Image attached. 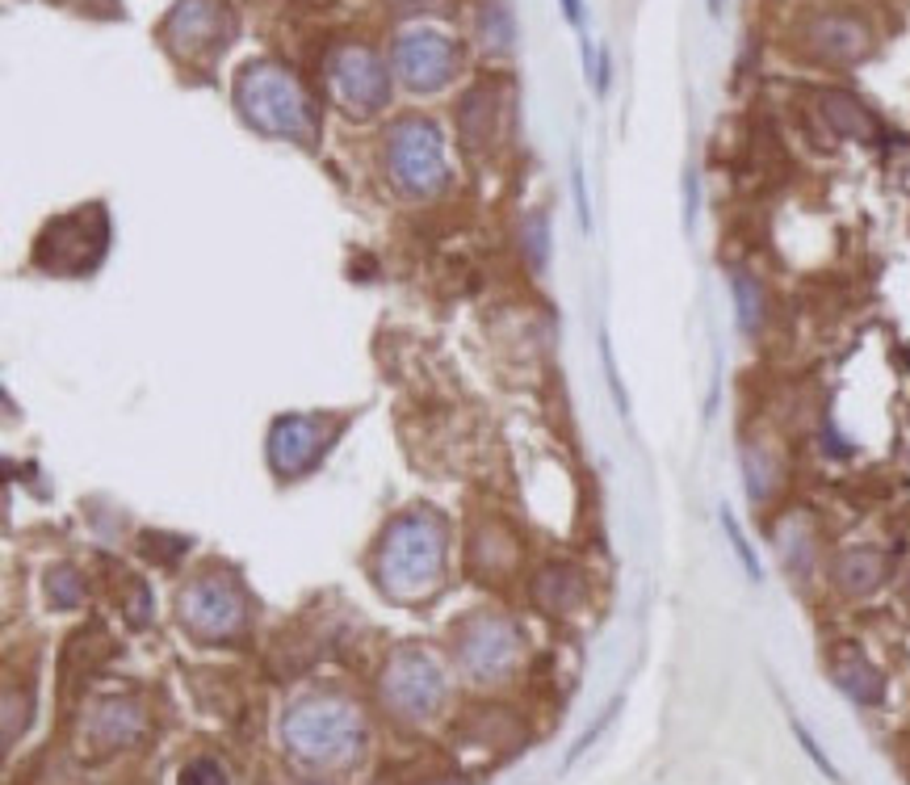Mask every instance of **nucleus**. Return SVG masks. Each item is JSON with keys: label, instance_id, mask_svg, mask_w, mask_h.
<instances>
[{"label": "nucleus", "instance_id": "35", "mask_svg": "<svg viewBox=\"0 0 910 785\" xmlns=\"http://www.w3.org/2000/svg\"><path fill=\"white\" fill-rule=\"evenodd\" d=\"M705 9H709V18L718 22V18L726 13V0H705Z\"/></svg>", "mask_w": 910, "mask_h": 785}, {"label": "nucleus", "instance_id": "16", "mask_svg": "<svg viewBox=\"0 0 910 785\" xmlns=\"http://www.w3.org/2000/svg\"><path fill=\"white\" fill-rule=\"evenodd\" d=\"M831 588L847 601H864V596L881 593L889 580V554L877 547H843L831 568H827Z\"/></svg>", "mask_w": 910, "mask_h": 785}, {"label": "nucleus", "instance_id": "27", "mask_svg": "<svg viewBox=\"0 0 910 785\" xmlns=\"http://www.w3.org/2000/svg\"><path fill=\"white\" fill-rule=\"evenodd\" d=\"M600 366H605V379H608V395H613V404H617V412L630 420V395H626V382H621V374H617V357H613V340H608L605 328H600Z\"/></svg>", "mask_w": 910, "mask_h": 785}, {"label": "nucleus", "instance_id": "17", "mask_svg": "<svg viewBox=\"0 0 910 785\" xmlns=\"http://www.w3.org/2000/svg\"><path fill=\"white\" fill-rule=\"evenodd\" d=\"M739 467H743V487L755 508H764L776 500L780 483H785V458L768 446V437H743L739 441Z\"/></svg>", "mask_w": 910, "mask_h": 785}, {"label": "nucleus", "instance_id": "34", "mask_svg": "<svg viewBox=\"0 0 910 785\" xmlns=\"http://www.w3.org/2000/svg\"><path fill=\"white\" fill-rule=\"evenodd\" d=\"M562 13H566V22L580 30L584 25V0H562Z\"/></svg>", "mask_w": 910, "mask_h": 785}, {"label": "nucleus", "instance_id": "13", "mask_svg": "<svg viewBox=\"0 0 910 785\" xmlns=\"http://www.w3.org/2000/svg\"><path fill=\"white\" fill-rule=\"evenodd\" d=\"M227 34H232V13L223 0H177L160 22L164 47L189 64L211 59L227 43Z\"/></svg>", "mask_w": 910, "mask_h": 785}, {"label": "nucleus", "instance_id": "28", "mask_svg": "<svg viewBox=\"0 0 910 785\" xmlns=\"http://www.w3.org/2000/svg\"><path fill=\"white\" fill-rule=\"evenodd\" d=\"M789 727H794V739H797V743H801V752H806V756L814 761V769H818V773H822V777H831V782H843V777H840V769H835V764L827 761V752L818 748V739L810 736V727H806V722H801L797 714H789Z\"/></svg>", "mask_w": 910, "mask_h": 785}, {"label": "nucleus", "instance_id": "19", "mask_svg": "<svg viewBox=\"0 0 910 785\" xmlns=\"http://www.w3.org/2000/svg\"><path fill=\"white\" fill-rule=\"evenodd\" d=\"M776 550H780V568L794 584H810L814 571L822 568V550H818V534L806 517H789L776 529Z\"/></svg>", "mask_w": 910, "mask_h": 785}, {"label": "nucleus", "instance_id": "32", "mask_svg": "<svg viewBox=\"0 0 910 785\" xmlns=\"http://www.w3.org/2000/svg\"><path fill=\"white\" fill-rule=\"evenodd\" d=\"M697 202H700L697 168H684V232H693V227H697Z\"/></svg>", "mask_w": 910, "mask_h": 785}, {"label": "nucleus", "instance_id": "10", "mask_svg": "<svg viewBox=\"0 0 910 785\" xmlns=\"http://www.w3.org/2000/svg\"><path fill=\"white\" fill-rule=\"evenodd\" d=\"M797 43H801L806 59L827 64V68H856L877 47L873 25L852 9H818V13H810L797 30Z\"/></svg>", "mask_w": 910, "mask_h": 785}, {"label": "nucleus", "instance_id": "20", "mask_svg": "<svg viewBox=\"0 0 910 785\" xmlns=\"http://www.w3.org/2000/svg\"><path fill=\"white\" fill-rule=\"evenodd\" d=\"M730 285V303H734V324L743 336H760L768 328V285L760 273H751L748 265H730L726 269Z\"/></svg>", "mask_w": 910, "mask_h": 785}, {"label": "nucleus", "instance_id": "30", "mask_svg": "<svg viewBox=\"0 0 910 785\" xmlns=\"http://www.w3.org/2000/svg\"><path fill=\"white\" fill-rule=\"evenodd\" d=\"M571 193H575V214H580V232H592V206H587V177H584V160L580 152L571 156Z\"/></svg>", "mask_w": 910, "mask_h": 785}, {"label": "nucleus", "instance_id": "1", "mask_svg": "<svg viewBox=\"0 0 910 785\" xmlns=\"http://www.w3.org/2000/svg\"><path fill=\"white\" fill-rule=\"evenodd\" d=\"M449 525L437 508H407L382 529L374 554V575L382 593L395 601H424L441 588Z\"/></svg>", "mask_w": 910, "mask_h": 785}, {"label": "nucleus", "instance_id": "14", "mask_svg": "<svg viewBox=\"0 0 910 785\" xmlns=\"http://www.w3.org/2000/svg\"><path fill=\"white\" fill-rule=\"evenodd\" d=\"M504 122H508V85L483 80L458 101V135H462L470 156L491 152L504 135Z\"/></svg>", "mask_w": 910, "mask_h": 785}, {"label": "nucleus", "instance_id": "6", "mask_svg": "<svg viewBox=\"0 0 910 785\" xmlns=\"http://www.w3.org/2000/svg\"><path fill=\"white\" fill-rule=\"evenodd\" d=\"M340 416H327V412H285L269 425L265 437V462L281 483H294V479L311 475L324 453L332 450V441L340 437Z\"/></svg>", "mask_w": 910, "mask_h": 785}, {"label": "nucleus", "instance_id": "26", "mask_svg": "<svg viewBox=\"0 0 910 785\" xmlns=\"http://www.w3.org/2000/svg\"><path fill=\"white\" fill-rule=\"evenodd\" d=\"M47 593L55 609H76L85 601V580H80V571L64 563V568H55L47 575Z\"/></svg>", "mask_w": 910, "mask_h": 785}, {"label": "nucleus", "instance_id": "7", "mask_svg": "<svg viewBox=\"0 0 910 785\" xmlns=\"http://www.w3.org/2000/svg\"><path fill=\"white\" fill-rule=\"evenodd\" d=\"M378 689H382L386 710L407 718V722H420V718H432L441 710L445 668L424 647H398L395 655L386 660V668H382Z\"/></svg>", "mask_w": 910, "mask_h": 785}, {"label": "nucleus", "instance_id": "22", "mask_svg": "<svg viewBox=\"0 0 910 785\" xmlns=\"http://www.w3.org/2000/svg\"><path fill=\"white\" fill-rule=\"evenodd\" d=\"M533 596H537V605L550 609V614H571V609L584 605L587 584L571 563H550V568L533 580Z\"/></svg>", "mask_w": 910, "mask_h": 785}, {"label": "nucleus", "instance_id": "8", "mask_svg": "<svg viewBox=\"0 0 910 785\" xmlns=\"http://www.w3.org/2000/svg\"><path fill=\"white\" fill-rule=\"evenodd\" d=\"M327 93L352 119H374L391 105V71L361 43L336 47L327 55Z\"/></svg>", "mask_w": 910, "mask_h": 785}, {"label": "nucleus", "instance_id": "33", "mask_svg": "<svg viewBox=\"0 0 910 785\" xmlns=\"http://www.w3.org/2000/svg\"><path fill=\"white\" fill-rule=\"evenodd\" d=\"M592 85H596V93H600V97H605L608 85H613V59H608L605 47L596 51V76H592Z\"/></svg>", "mask_w": 910, "mask_h": 785}, {"label": "nucleus", "instance_id": "23", "mask_svg": "<svg viewBox=\"0 0 910 785\" xmlns=\"http://www.w3.org/2000/svg\"><path fill=\"white\" fill-rule=\"evenodd\" d=\"M474 30H479V43H483V51H487V55H513V47H516V18H513V9H508L504 0H483V9H479V22H474Z\"/></svg>", "mask_w": 910, "mask_h": 785}, {"label": "nucleus", "instance_id": "9", "mask_svg": "<svg viewBox=\"0 0 910 785\" xmlns=\"http://www.w3.org/2000/svg\"><path fill=\"white\" fill-rule=\"evenodd\" d=\"M110 244V227H105V211L101 206H85L76 214H64V218H50L43 227V236L34 244V257L43 269L50 273H85L101 261Z\"/></svg>", "mask_w": 910, "mask_h": 785}, {"label": "nucleus", "instance_id": "15", "mask_svg": "<svg viewBox=\"0 0 910 785\" xmlns=\"http://www.w3.org/2000/svg\"><path fill=\"white\" fill-rule=\"evenodd\" d=\"M827 676H831V685H835L847 702H856V706H881V702H886V689H889L886 672L873 664L856 642H840V647H831Z\"/></svg>", "mask_w": 910, "mask_h": 785}, {"label": "nucleus", "instance_id": "3", "mask_svg": "<svg viewBox=\"0 0 910 785\" xmlns=\"http://www.w3.org/2000/svg\"><path fill=\"white\" fill-rule=\"evenodd\" d=\"M281 739L303 764L340 769L366 743V722L345 697H303L281 718Z\"/></svg>", "mask_w": 910, "mask_h": 785}, {"label": "nucleus", "instance_id": "18", "mask_svg": "<svg viewBox=\"0 0 910 785\" xmlns=\"http://www.w3.org/2000/svg\"><path fill=\"white\" fill-rule=\"evenodd\" d=\"M818 119L840 139H877V119L868 114L861 97L847 93V89H822L818 93Z\"/></svg>", "mask_w": 910, "mask_h": 785}, {"label": "nucleus", "instance_id": "2", "mask_svg": "<svg viewBox=\"0 0 910 785\" xmlns=\"http://www.w3.org/2000/svg\"><path fill=\"white\" fill-rule=\"evenodd\" d=\"M235 110L252 131L269 139L311 143L315 139V105L303 80L278 59H252L235 76Z\"/></svg>", "mask_w": 910, "mask_h": 785}, {"label": "nucleus", "instance_id": "29", "mask_svg": "<svg viewBox=\"0 0 910 785\" xmlns=\"http://www.w3.org/2000/svg\"><path fill=\"white\" fill-rule=\"evenodd\" d=\"M177 785H232V777H227V769H223L218 761L198 756V761H189L186 769H181V782Z\"/></svg>", "mask_w": 910, "mask_h": 785}, {"label": "nucleus", "instance_id": "12", "mask_svg": "<svg viewBox=\"0 0 910 785\" xmlns=\"http://www.w3.org/2000/svg\"><path fill=\"white\" fill-rule=\"evenodd\" d=\"M520 630L499 614H474L462 621V630L453 635V655L467 676L474 681H499L508 676L520 660Z\"/></svg>", "mask_w": 910, "mask_h": 785}, {"label": "nucleus", "instance_id": "11", "mask_svg": "<svg viewBox=\"0 0 910 785\" xmlns=\"http://www.w3.org/2000/svg\"><path fill=\"white\" fill-rule=\"evenodd\" d=\"M391 68L412 93H441L462 68V51L441 30H403L391 43Z\"/></svg>", "mask_w": 910, "mask_h": 785}, {"label": "nucleus", "instance_id": "4", "mask_svg": "<svg viewBox=\"0 0 910 785\" xmlns=\"http://www.w3.org/2000/svg\"><path fill=\"white\" fill-rule=\"evenodd\" d=\"M382 165L407 198H437L449 186V160H445L441 126L424 114L398 119L382 139Z\"/></svg>", "mask_w": 910, "mask_h": 785}, {"label": "nucleus", "instance_id": "31", "mask_svg": "<svg viewBox=\"0 0 910 785\" xmlns=\"http://www.w3.org/2000/svg\"><path fill=\"white\" fill-rule=\"evenodd\" d=\"M617 710H621V697H613V702H608V706H605V714H600V718H596V722H592V727H587L584 736L575 739V748H571V756H566V764H575V761H580V756H584L587 748H592V743H596V739H600V731H605L608 722H613V718H617Z\"/></svg>", "mask_w": 910, "mask_h": 785}, {"label": "nucleus", "instance_id": "21", "mask_svg": "<svg viewBox=\"0 0 910 785\" xmlns=\"http://www.w3.org/2000/svg\"><path fill=\"white\" fill-rule=\"evenodd\" d=\"M143 727H147V718H143L139 702H131V697H110L89 714V739L97 748H126L143 736Z\"/></svg>", "mask_w": 910, "mask_h": 785}, {"label": "nucleus", "instance_id": "24", "mask_svg": "<svg viewBox=\"0 0 910 785\" xmlns=\"http://www.w3.org/2000/svg\"><path fill=\"white\" fill-rule=\"evenodd\" d=\"M718 522H722L726 542H730V550H734V559H739L743 575H748L751 584H764V563H760V554H755V547H751L748 529H743V522L734 517V508H730V504L718 508Z\"/></svg>", "mask_w": 910, "mask_h": 785}, {"label": "nucleus", "instance_id": "5", "mask_svg": "<svg viewBox=\"0 0 910 785\" xmlns=\"http://www.w3.org/2000/svg\"><path fill=\"white\" fill-rule=\"evenodd\" d=\"M177 614L193 639L227 642L248 626V593L232 571H198L177 596Z\"/></svg>", "mask_w": 910, "mask_h": 785}, {"label": "nucleus", "instance_id": "25", "mask_svg": "<svg viewBox=\"0 0 910 785\" xmlns=\"http://www.w3.org/2000/svg\"><path fill=\"white\" fill-rule=\"evenodd\" d=\"M520 248H525V257L533 265V273H541L546 261H550V218L541 211H529L520 218Z\"/></svg>", "mask_w": 910, "mask_h": 785}]
</instances>
